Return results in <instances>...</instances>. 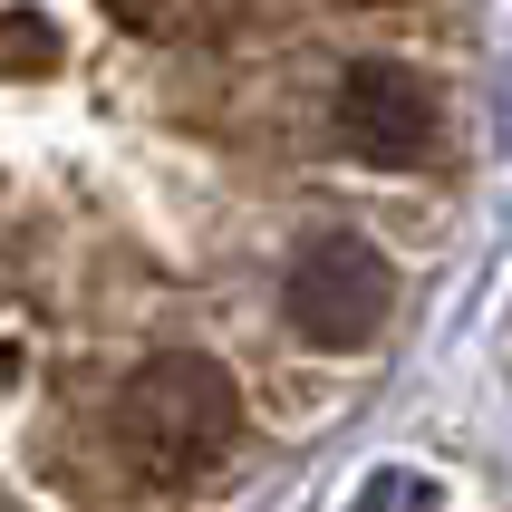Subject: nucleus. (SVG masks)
<instances>
[{
  "instance_id": "1",
  "label": "nucleus",
  "mask_w": 512,
  "mask_h": 512,
  "mask_svg": "<svg viewBox=\"0 0 512 512\" xmlns=\"http://www.w3.org/2000/svg\"><path fill=\"white\" fill-rule=\"evenodd\" d=\"M87 29L78 10H0V512H155L126 464L145 377L184 358L242 368V348L184 310L252 290L300 310L329 358L377 348L406 310V271L368 213L155 223L126 184H97V116L39 145L29 116L68 87Z\"/></svg>"
}]
</instances>
